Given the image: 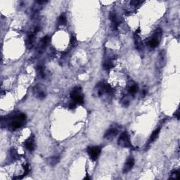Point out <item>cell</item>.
<instances>
[{"instance_id":"obj_1","label":"cell","mask_w":180,"mask_h":180,"mask_svg":"<svg viewBox=\"0 0 180 180\" xmlns=\"http://www.w3.org/2000/svg\"><path fill=\"white\" fill-rule=\"evenodd\" d=\"M26 122V115L24 113L14 114L1 119V127L4 125L10 130L14 131L24 125Z\"/></svg>"},{"instance_id":"obj_2","label":"cell","mask_w":180,"mask_h":180,"mask_svg":"<svg viewBox=\"0 0 180 180\" xmlns=\"http://www.w3.org/2000/svg\"><path fill=\"white\" fill-rule=\"evenodd\" d=\"M117 145L122 148H132L129 134L127 132H123L120 134L117 140Z\"/></svg>"},{"instance_id":"obj_3","label":"cell","mask_w":180,"mask_h":180,"mask_svg":"<svg viewBox=\"0 0 180 180\" xmlns=\"http://www.w3.org/2000/svg\"><path fill=\"white\" fill-rule=\"evenodd\" d=\"M70 97L73 102L78 104H82L84 103V97L82 94V89L80 87H75L70 93Z\"/></svg>"},{"instance_id":"obj_4","label":"cell","mask_w":180,"mask_h":180,"mask_svg":"<svg viewBox=\"0 0 180 180\" xmlns=\"http://www.w3.org/2000/svg\"><path fill=\"white\" fill-rule=\"evenodd\" d=\"M97 94L99 97H101L103 94H113V88L108 84L104 83H100L97 85Z\"/></svg>"},{"instance_id":"obj_5","label":"cell","mask_w":180,"mask_h":180,"mask_svg":"<svg viewBox=\"0 0 180 180\" xmlns=\"http://www.w3.org/2000/svg\"><path fill=\"white\" fill-rule=\"evenodd\" d=\"M160 37H161V30L157 29L154 35L151 37L148 40V46L149 47L152 48V49H155V48L158 47L160 43Z\"/></svg>"},{"instance_id":"obj_6","label":"cell","mask_w":180,"mask_h":180,"mask_svg":"<svg viewBox=\"0 0 180 180\" xmlns=\"http://www.w3.org/2000/svg\"><path fill=\"white\" fill-rule=\"evenodd\" d=\"M101 152V148L99 147L92 146L87 148V154L90 156V159L92 161H96L100 156Z\"/></svg>"},{"instance_id":"obj_7","label":"cell","mask_w":180,"mask_h":180,"mask_svg":"<svg viewBox=\"0 0 180 180\" xmlns=\"http://www.w3.org/2000/svg\"><path fill=\"white\" fill-rule=\"evenodd\" d=\"M120 132V127L117 125H112L106 130L104 134V138L106 139H112L114 137L117 136V134Z\"/></svg>"},{"instance_id":"obj_8","label":"cell","mask_w":180,"mask_h":180,"mask_svg":"<svg viewBox=\"0 0 180 180\" xmlns=\"http://www.w3.org/2000/svg\"><path fill=\"white\" fill-rule=\"evenodd\" d=\"M33 92L35 97L39 99H43L46 97V92L41 85H37L33 89Z\"/></svg>"},{"instance_id":"obj_9","label":"cell","mask_w":180,"mask_h":180,"mask_svg":"<svg viewBox=\"0 0 180 180\" xmlns=\"http://www.w3.org/2000/svg\"><path fill=\"white\" fill-rule=\"evenodd\" d=\"M134 165V159L132 157H129V158H127V160H126L122 172L125 174L129 172V171L132 169Z\"/></svg>"},{"instance_id":"obj_10","label":"cell","mask_w":180,"mask_h":180,"mask_svg":"<svg viewBox=\"0 0 180 180\" xmlns=\"http://www.w3.org/2000/svg\"><path fill=\"white\" fill-rule=\"evenodd\" d=\"M139 30H137V31L134 33V44L137 50L141 51L143 50V44H142V40H141L142 39L140 38L139 35Z\"/></svg>"},{"instance_id":"obj_11","label":"cell","mask_w":180,"mask_h":180,"mask_svg":"<svg viewBox=\"0 0 180 180\" xmlns=\"http://www.w3.org/2000/svg\"><path fill=\"white\" fill-rule=\"evenodd\" d=\"M25 147L27 150L30 151H33L35 149V139L33 136H30L24 143Z\"/></svg>"},{"instance_id":"obj_12","label":"cell","mask_w":180,"mask_h":180,"mask_svg":"<svg viewBox=\"0 0 180 180\" xmlns=\"http://www.w3.org/2000/svg\"><path fill=\"white\" fill-rule=\"evenodd\" d=\"M110 21H111L113 26L115 28V29H116L117 27H118L119 25H120V21H119L118 18H117L116 14H115V12H113V11L110 12Z\"/></svg>"},{"instance_id":"obj_13","label":"cell","mask_w":180,"mask_h":180,"mask_svg":"<svg viewBox=\"0 0 180 180\" xmlns=\"http://www.w3.org/2000/svg\"><path fill=\"white\" fill-rule=\"evenodd\" d=\"M38 30L39 29L35 30V31L34 32V33L30 34V35H28V39H27V41H26V45L28 46V48H31L32 46H33L34 40H35V35H36V33H37Z\"/></svg>"},{"instance_id":"obj_14","label":"cell","mask_w":180,"mask_h":180,"mask_svg":"<svg viewBox=\"0 0 180 180\" xmlns=\"http://www.w3.org/2000/svg\"><path fill=\"white\" fill-rule=\"evenodd\" d=\"M127 90H128V93L131 94V95H134V94H135L137 92H138L139 90L138 85L134 83L130 84L129 87H128Z\"/></svg>"},{"instance_id":"obj_15","label":"cell","mask_w":180,"mask_h":180,"mask_svg":"<svg viewBox=\"0 0 180 180\" xmlns=\"http://www.w3.org/2000/svg\"><path fill=\"white\" fill-rule=\"evenodd\" d=\"M160 131V127L157 128L156 130H154V132L151 134L150 138H149V144L153 143V142H154L156 140V139L158 137V135H159Z\"/></svg>"},{"instance_id":"obj_16","label":"cell","mask_w":180,"mask_h":180,"mask_svg":"<svg viewBox=\"0 0 180 180\" xmlns=\"http://www.w3.org/2000/svg\"><path fill=\"white\" fill-rule=\"evenodd\" d=\"M114 67L113 61L112 60H107L103 63V68L104 70H110Z\"/></svg>"},{"instance_id":"obj_17","label":"cell","mask_w":180,"mask_h":180,"mask_svg":"<svg viewBox=\"0 0 180 180\" xmlns=\"http://www.w3.org/2000/svg\"><path fill=\"white\" fill-rule=\"evenodd\" d=\"M59 160H60L59 157H56V156L50 157V158H48L47 163L50 165H51V166H53V165H56V164L59 162Z\"/></svg>"},{"instance_id":"obj_18","label":"cell","mask_w":180,"mask_h":180,"mask_svg":"<svg viewBox=\"0 0 180 180\" xmlns=\"http://www.w3.org/2000/svg\"><path fill=\"white\" fill-rule=\"evenodd\" d=\"M49 42V37L48 36L44 37L42 39V41H41V47H42V48H43V49H44V48L47 47Z\"/></svg>"},{"instance_id":"obj_19","label":"cell","mask_w":180,"mask_h":180,"mask_svg":"<svg viewBox=\"0 0 180 180\" xmlns=\"http://www.w3.org/2000/svg\"><path fill=\"white\" fill-rule=\"evenodd\" d=\"M66 21H67V18L65 14H61V15L60 16L59 18H58V22H59V23L60 25H64L66 23Z\"/></svg>"},{"instance_id":"obj_20","label":"cell","mask_w":180,"mask_h":180,"mask_svg":"<svg viewBox=\"0 0 180 180\" xmlns=\"http://www.w3.org/2000/svg\"><path fill=\"white\" fill-rule=\"evenodd\" d=\"M171 177L170 179H178V177H179V171L177 170H173L172 172V173H171Z\"/></svg>"},{"instance_id":"obj_21","label":"cell","mask_w":180,"mask_h":180,"mask_svg":"<svg viewBox=\"0 0 180 180\" xmlns=\"http://www.w3.org/2000/svg\"><path fill=\"white\" fill-rule=\"evenodd\" d=\"M70 43L73 44V46H76L75 44H77V40H76V38L75 37L73 36L72 37H71V40H70Z\"/></svg>"},{"instance_id":"obj_22","label":"cell","mask_w":180,"mask_h":180,"mask_svg":"<svg viewBox=\"0 0 180 180\" xmlns=\"http://www.w3.org/2000/svg\"><path fill=\"white\" fill-rule=\"evenodd\" d=\"M130 3L132 6H139V4H142V2L140 1H132Z\"/></svg>"},{"instance_id":"obj_23","label":"cell","mask_w":180,"mask_h":180,"mask_svg":"<svg viewBox=\"0 0 180 180\" xmlns=\"http://www.w3.org/2000/svg\"><path fill=\"white\" fill-rule=\"evenodd\" d=\"M69 107H70V108H71V109H73V108H75L76 107V103L73 101V103H70Z\"/></svg>"},{"instance_id":"obj_24","label":"cell","mask_w":180,"mask_h":180,"mask_svg":"<svg viewBox=\"0 0 180 180\" xmlns=\"http://www.w3.org/2000/svg\"><path fill=\"white\" fill-rule=\"evenodd\" d=\"M174 116H176L177 117V119H179V108H178V109L177 110V111H176L175 113H174Z\"/></svg>"},{"instance_id":"obj_25","label":"cell","mask_w":180,"mask_h":180,"mask_svg":"<svg viewBox=\"0 0 180 180\" xmlns=\"http://www.w3.org/2000/svg\"><path fill=\"white\" fill-rule=\"evenodd\" d=\"M36 2L39 4H45L47 2V1H37Z\"/></svg>"}]
</instances>
